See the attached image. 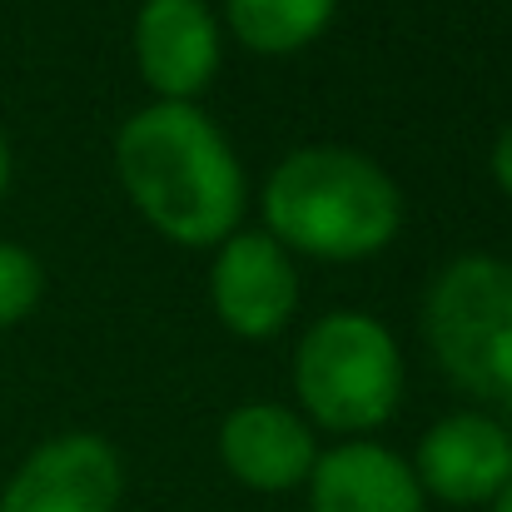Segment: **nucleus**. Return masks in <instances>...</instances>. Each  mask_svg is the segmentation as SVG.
Wrapping results in <instances>:
<instances>
[{"mask_svg": "<svg viewBox=\"0 0 512 512\" xmlns=\"http://www.w3.org/2000/svg\"><path fill=\"white\" fill-rule=\"evenodd\" d=\"M334 10L339 0H224L229 30L259 55H294L314 45L329 30Z\"/></svg>", "mask_w": 512, "mask_h": 512, "instance_id": "obj_11", "label": "nucleus"}, {"mask_svg": "<svg viewBox=\"0 0 512 512\" xmlns=\"http://www.w3.org/2000/svg\"><path fill=\"white\" fill-rule=\"evenodd\" d=\"M418 488L443 503H493L512 483V438L488 413H453L418 443Z\"/></svg>", "mask_w": 512, "mask_h": 512, "instance_id": "obj_7", "label": "nucleus"}, {"mask_svg": "<svg viewBox=\"0 0 512 512\" xmlns=\"http://www.w3.org/2000/svg\"><path fill=\"white\" fill-rule=\"evenodd\" d=\"M120 488V453L100 433H60L15 468L0 512H115Z\"/></svg>", "mask_w": 512, "mask_h": 512, "instance_id": "obj_5", "label": "nucleus"}, {"mask_svg": "<svg viewBox=\"0 0 512 512\" xmlns=\"http://www.w3.org/2000/svg\"><path fill=\"white\" fill-rule=\"evenodd\" d=\"M10 189V145H5V135H0V194Z\"/></svg>", "mask_w": 512, "mask_h": 512, "instance_id": "obj_14", "label": "nucleus"}, {"mask_svg": "<svg viewBox=\"0 0 512 512\" xmlns=\"http://www.w3.org/2000/svg\"><path fill=\"white\" fill-rule=\"evenodd\" d=\"M135 60L160 100L194 105L219 70V15L204 0H145L135 15Z\"/></svg>", "mask_w": 512, "mask_h": 512, "instance_id": "obj_8", "label": "nucleus"}, {"mask_svg": "<svg viewBox=\"0 0 512 512\" xmlns=\"http://www.w3.org/2000/svg\"><path fill=\"white\" fill-rule=\"evenodd\" d=\"M493 179H498V189L512 199V125L498 135V145H493Z\"/></svg>", "mask_w": 512, "mask_h": 512, "instance_id": "obj_13", "label": "nucleus"}, {"mask_svg": "<svg viewBox=\"0 0 512 512\" xmlns=\"http://www.w3.org/2000/svg\"><path fill=\"white\" fill-rule=\"evenodd\" d=\"M423 324L458 388L512 408V264L483 254L448 264L428 289Z\"/></svg>", "mask_w": 512, "mask_h": 512, "instance_id": "obj_4", "label": "nucleus"}, {"mask_svg": "<svg viewBox=\"0 0 512 512\" xmlns=\"http://www.w3.org/2000/svg\"><path fill=\"white\" fill-rule=\"evenodd\" d=\"M219 458L224 468L259 493H289L314 473V433L294 408L279 403H244L219 428Z\"/></svg>", "mask_w": 512, "mask_h": 512, "instance_id": "obj_9", "label": "nucleus"}, {"mask_svg": "<svg viewBox=\"0 0 512 512\" xmlns=\"http://www.w3.org/2000/svg\"><path fill=\"white\" fill-rule=\"evenodd\" d=\"M264 234L309 259L358 264L393 244L403 194L383 165L358 150L309 145L284 155L264 184Z\"/></svg>", "mask_w": 512, "mask_h": 512, "instance_id": "obj_2", "label": "nucleus"}, {"mask_svg": "<svg viewBox=\"0 0 512 512\" xmlns=\"http://www.w3.org/2000/svg\"><path fill=\"white\" fill-rule=\"evenodd\" d=\"M294 393L314 423L334 433H368L388 423L403 398L398 339L373 314H324L294 353Z\"/></svg>", "mask_w": 512, "mask_h": 512, "instance_id": "obj_3", "label": "nucleus"}, {"mask_svg": "<svg viewBox=\"0 0 512 512\" xmlns=\"http://www.w3.org/2000/svg\"><path fill=\"white\" fill-rule=\"evenodd\" d=\"M209 299L239 339H274L299 309V269L264 229L229 234L209 269Z\"/></svg>", "mask_w": 512, "mask_h": 512, "instance_id": "obj_6", "label": "nucleus"}, {"mask_svg": "<svg viewBox=\"0 0 512 512\" xmlns=\"http://www.w3.org/2000/svg\"><path fill=\"white\" fill-rule=\"evenodd\" d=\"M309 503L314 512H423V488L393 448L343 443L314 458Z\"/></svg>", "mask_w": 512, "mask_h": 512, "instance_id": "obj_10", "label": "nucleus"}, {"mask_svg": "<svg viewBox=\"0 0 512 512\" xmlns=\"http://www.w3.org/2000/svg\"><path fill=\"white\" fill-rule=\"evenodd\" d=\"M115 170L135 209L174 244H224L244 214L249 184L224 130L179 100L135 110L115 140Z\"/></svg>", "mask_w": 512, "mask_h": 512, "instance_id": "obj_1", "label": "nucleus"}, {"mask_svg": "<svg viewBox=\"0 0 512 512\" xmlns=\"http://www.w3.org/2000/svg\"><path fill=\"white\" fill-rule=\"evenodd\" d=\"M493 512H512V483L498 493V498H493Z\"/></svg>", "mask_w": 512, "mask_h": 512, "instance_id": "obj_15", "label": "nucleus"}, {"mask_svg": "<svg viewBox=\"0 0 512 512\" xmlns=\"http://www.w3.org/2000/svg\"><path fill=\"white\" fill-rule=\"evenodd\" d=\"M45 294V269L30 249L0 239V329L20 324Z\"/></svg>", "mask_w": 512, "mask_h": 512, "instance_id": "obj_12", "label": "nucleus"}]
</instances>
